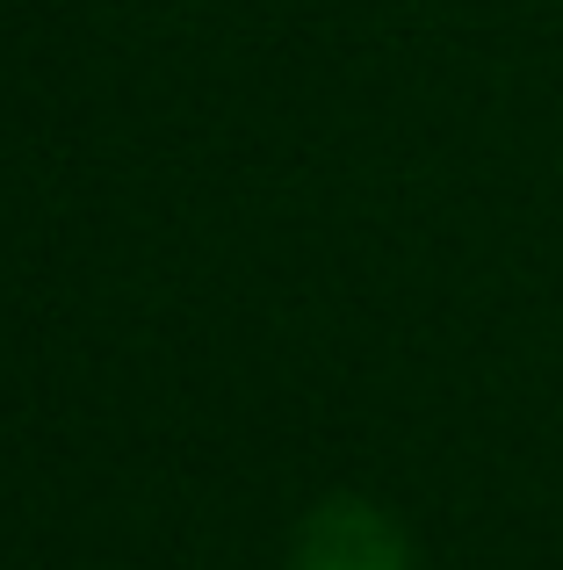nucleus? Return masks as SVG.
I'll return each instance as SVG.
<instances>
[{
  "instance_id": "nucleus-1",
  "label": "nucleus",
  "mask_w": 563,
  "mask_h": 570,
  "mask_svg": "<svg viewBox=\"0 0 563 570\" xmlns=\"http://www.w3.org/2000/svg\"><path fill=\"white\" fill-rule=\"evenodd\" d=\"M405 534L368 499H325L296 528V570H405Z\"/></svg>"
}]
</instances>
